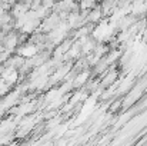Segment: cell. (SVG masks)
<instances>
[{
    "label": "cell",
    "instance_id": "obj_1",
    "mask_svg": "<svg viewBox=\"0 0 147 146\" xmlns=\"http://www.w3.org/2000/svg\"><path fill=\"white\" fill-rule=\"evenodd\" d=\"M103 16H104V14H103V10L96 6V7H93V9L89 12L86 20H87V23H98V22L101 20Z\"/></svg>",
    "mask_w": 147,
    "mask_h": 146
},
{
    "label": "cell",
    "instance_id": "obj_2",
    "mask_svg": "<svg viewBox=\"0 0 147 146\" xmlns=\"http://www.w3.org/2000/svg\"><path fill=\"white\" fill-rule=\"evenodd\" d=\"M116 77H117V72L116 70H113V72H110V73H107V76L103 79V82H101V89L103 88H109L111 83H114L116 82Z\"/></svg>",
    "mask_w": 147,
    "mask_h": 146
}]
</instances>
